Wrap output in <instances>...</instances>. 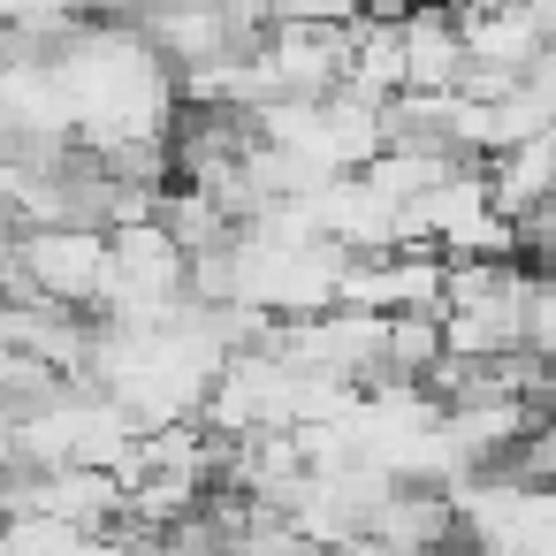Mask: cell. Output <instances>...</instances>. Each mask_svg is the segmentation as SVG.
Segmentation results:
<instances>
[{
    "mask_svg": "<svg viewBox=\"0 0 556 556\" xmlns=\"http://www.w3.org/2000/svg\"><path fill=\"white\" fill-rule=\"evenodd\" d=\"M24 260V298L70 305V313H100L108 282H115V229L100 222H54V229H24L16 237Z\"/></svg>",
    "mask_w": 556,
    "mask_h": 556,
    "instance_id": "6da1fadb",
    "label": "cell"
},
{
    "mask_svg": "<svg viewBox=\"0 0 556 556\" xmlns=\"http://www.w3.org/2000/svg\"><path fill=\"white\" fill-rule=\"evenodd\" d=\"M260 62L275 92L298 100H328L351 77V24H313V16H275L260 31Z\"/></svg>",
    "mask_w": 556,
    "mask_h": 556,
    "instance_id": "7a4b0ae2",
    "label": "cell"
},
{
    "mask_svg": "<svg viewBox=\"0 0 556 556\" xmlns=\"http://www.w3.org/2000/svg\"><path fill=\"white\" fill-rule=\"evenodd\" d=\"M404 62H412V92H457L465 85L472 47H465V16L450 9V0L404 16Z\"/></svg>",
    "mask_w": 556,
    "mask_h": 556,
    "instance_id": "3957f363",
    "label": "cell"
},
{
    "mask_svg": "<svg viewBox=\"0 0 556 556\" xmlns=\"http://www.w3.org/2000/svg\"><path fill=\"white\" fill-rule=\"evenodd\" d=\"M24 465V450H16V419H0V480H9Z\"/></svg>",
    "mask_w": 556,
    "mask_h": 556,
    "instance_id": "277c9868",
    "label": "cell"
},
{
    "mask_svg": "<svg viewBox=\"0 0 556 556\" xmlns=\"http://www.w3.org/2000/svg\"><path fill=\"white\" fill-rule=\"evenodd\" d=\"M427 556H488L480 541H442V548H427Z\"/></svg>",
    "mask_w": 556,
    "mask_h": 556,
    "instance_id": "5b68a950",
    "label": "cell"
}]
</instances>
